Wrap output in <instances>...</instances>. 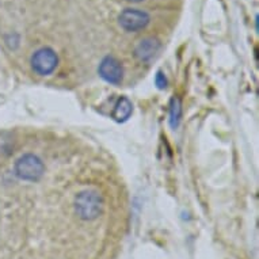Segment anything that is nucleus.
Returning a JSON list of instances; mask_svg holds the SVG:
<instances>
[{"label": "nucleus", "instance_id": "1", "mask_svg": "<svg viewBox=\"0 0 259 259\" xmlns=\"http://www.w3.org/2000/svg\"><path fill=\"white\" fill-rule=\"evenodd\" d=\"M75 210L83 220H94L102 213L103 198L97 190H83L76 196Z\"/></svg>", "mask_w": 259, "mask_h": 259}, {"label": "nucleus", "instance_id": "2", "mask_svg": "<svg viewBox=\"0 0 259 259\" xmlns=\"http://www.w3.org/2000/svg\"><path fill=\"white\" fill-rule=\"evenodd\" d=\"M14 171L18 178L22 181L35 182L42 177L45 167L38 156H35L33 153H26L15 161Z\"/></svg>", "mask_w": 259, "mask_h": 259}, {"label": "nucleus", "instance_id": "3", "mask_svg": "<svg viewBox=\"0 0 259 259\" xmlns=\"http://www.w3.org/2000/svg\"><path fill=\"white\" fill-rule=\"evenodd\" d=\"M59 64V56L52 48H41L31 56V68L42 76L51 75Z\"/></svg>", "mask_w": 259, "mask_h": 259}, {"label": "nucleus", "instance_id": "4", "mask_svg": "<svg viewBox=\"0 0 259 259\" xmlns=\"http://www.w3.org/2000/svg\"><path fill=\"white\" fill-rule=\"evenodd\" d=\"M151 18L145 11L139 9H125L119 14L118 23L125 31L137 33L149 25Z\"/></svg>", "mask_w": 259, "mask_h": 259}, {"label": "nucleus", "instance_id": "5", "mask_svg": "<svg viewBox=\"0 0 259 259\" xmlns=\"http://www.w3.org/2000/svg\"><path fill=\"white\" fill-rule=\"evenodd\" d=\"M99 75L110 84H119L123 79L122 64L113 56H106L99 64Z\"/></svg>", "mask_w": 259, "mask_h": 259}, {"label": "nucleus", "instance_id": "6", "mask_svg": "<svg viewBox=\"0 0 259 259\" xmlns=\"http://www.w3.org/2000/svg\"><path fill=\"white\" fill-rule=\"evenodd\" d=\"M160 48L161 45L159 39L153 38V37H147V38L139 41V44L135 48V56L140 61H149L159 53Z\"/></svg>", "mask_w": 259, "mask_h": 259}, {"label": "nucleus", "instance_id": "7", "mask_svg": "<svg viewBox=\"0 0 259 259\" xmlns=\"http://www.w3.org/2000/svg\"><path fill=\"white\" fill-rule=\"evenodd\" d=\"M133 111V105L132 102L129 101L127 98L122 97V98H119L115 103L114 109H113V113H111V117L114 121L117 122H125L131 114H132Z\"/></svg>", "mask_w": 259, "mask_h": 259}, {"label": "nucleus", "instance_id": "8", "mask_svg": "<svg viewBox=\"0 0 259 259\" xmlns=\"http://www.w3.org/2000/svg\"><path fill=\"white\" fill-rule=\"evenodd\" d=\"M181 117H182V105L178 98H174L171 101L170 106V123L174 129L181 122Z\"/></svg>", "mask_w": 259, "mask_h": 259}, {"label": "nucleus", "instance_id": "9", "mask_svg": "<svg viewBox=\"0 0 259 259\" xmlns=\"http://www.w3.org/2000/svg\"><path fill=\"white\" fill-rule=\"evenodd\" d=\"M155 83H156V85L160 90L166 89V87H167V79H166V76L163 75V72H157L156 73V77H155Z\"/></svg>", "mask_w": 259, "mask_h": 259}, {"label": "nucleus", "instance_id": "10", "mask_svg": "<svg viewBox=\"0 0 259 259\" xmlns=\"http://www.w3.org/2000/svg\"><path fill=\"white\" fill-rule=\"evenodd\" d=\"M126 2H131V3H140L143 0H126Z\"/></svg>", "mask_w": 259, "mask_h": 259}]
</instances>
